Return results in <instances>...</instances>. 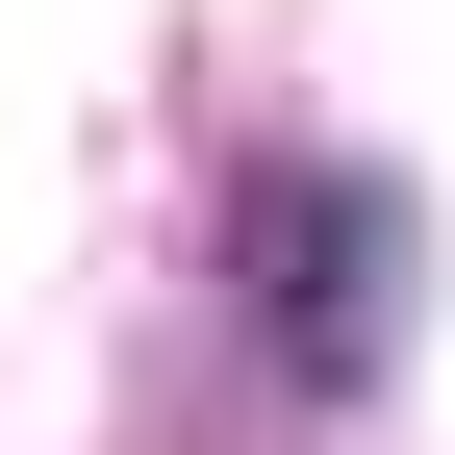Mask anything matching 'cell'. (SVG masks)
<instances>
[{"instance_id": "1", "label": "cell", "mask_w": 455, "mask_h": 455, "mask_svg": "<svg viewBox=\"0 0 455 455\" xmlns=\"http://www.w3.org/2000/svg\"><path fill=\"white\" fill-rule=\"evenodd\" d=\"M355 253H379V203H355V178L278 203V355H304V379H355Z\"/></svg>"}]
</instances>
